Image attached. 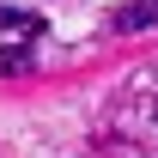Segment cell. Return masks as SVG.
<instances>
[{
	"mask_svg": "<svg viewBox=\"0 0 158 158\" xmlns=\"http://www.w3.org/2000/svg\"><path fill=\"white\" fill-rule=\"evenodd\" d=\"M0 31H12V37H24V43H43V12H19V6H0Z\"/></svg>",
	"mask_w": 158,
	"mask_h": 158,
	"instance_id": "1",
	"label": "cell"
},
{
	"mask_svg": "<svg viewBox=\"0 0 158 158\" xmlns=\"http://www.w3.org/2000/svg\"><path fill=\"white\" fill-rule=\"evenodd\" d=\"M146 24H158V0H134L116 12V31H146Z\"/></svg>",
	"mask_w": 158,
	"mask_h": 158,
	"instance_id": "2",
	"label": "cell"
},
{
	"mask_svg": "<svg viewBox=\"0 0 158 158\" xmlns=\"http://www.w3.org/2000/svg\"><path fill=\"white\" fill-rule=\"evenodd\" d=\"M24 67H31V43H19V49L0 55V73H24Z\"/></svg>",
	"mask_w": 158,
	"mask_h": 158,
	"instance_id": "3",
	"label": "cell"
}]
</instances>
